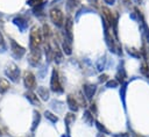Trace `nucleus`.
Listing matches in <instances>:
<instances>
[{
    "label": "nucleus",
    "instance_id": "nucleus-1",
    "mask_svg": "<svg viewBox=\"0 0 149 137\" xmlns=\"http://www.w3.org/2000/svg\"><path fill=\"white\" fill-rule=\"evenodd\" d=\"M29 38H30V49L40 48V45L43 41V35L38 27H36V26L31 27L30 33H29Z\"/></svg>",
    "mask_w": 149,
    "mask_h": 137
},
{
    "label": "nucleus",
    "instance_id": "nucleus-2",
    "mask_svg": "<svg viewBox=\"0 0 149 137\" xmlns=\"http://www.w3.org/2000/svg\"><path fill=\"white\" fill-rule=\"evenodd\" d=\"M5 73H6V75H7L12 81H14V82H17V81H19V78H20V70H19V67H17L15 64H13V63L8 64V65L6 66Z\"/></svg>",
    "mask_w": 149,
    "mask_h": 137
},
{
    "label": "nucleus",
    "instance_id": "nucleus-3",
    "mask_svg": "<svg viewBox=\"0 0 149 137\" xmlns=\"http://www.w3.org/2000/svg\"><path fill=\"white\" fill-rule=\"evenodd\" d=\"M50 19L57 27H62L64 24V15L62 10H59L58 8H52L50 10Z\"/></svg>",
    "mask_w": 149,
    "mask_h": 137
},
{
    "label": "nucleus",
    "instance_id": "nucleus-4",
    "mask_svg": "<svg viewBox=\"0 0 149 137\" xmlns=\"http://www.w3.org/2000/svg\"><path fill=\"white\" fill-rule=\"evenodd\" d=\"M50 87H51V91H52V92H57V93L63 92V87H62V84H61V81H59L58 72H57L56 70H52L51 80H50Z\"/></svg>",
    "mask_w": 149,
    "mask_h": 137
},
{
    "label": "nucleus",
    "instance_id": "nucleus-5",
    "mask_svg": "<svg viewBox=\"0 0 149 137\" xmlns=\"http://www.w3.org/2000/svg\"><path fill=\"white\" fill-rule=\"evenodd\" d=\"M23 82H24V86L29 91L36 88V79H35V75L30 71H24V73H23Z\"/></svg>",
    "mask_w": 149,
    "mask_h": 137
},
{
    "label": "nucleus",
    "instance_id": "nucleus-6",
    "mask_svg": "<svg viewBox=\"0 0 149 137\" xmlns=\"http://www.w3.org/2000/svg\"><path fill=\"white\" fill-rule=\"evenodd\" d=\"M10 50H12V53L15 58H21L26 52L24 48L21 46L20 44H17L14 39H10Z\"/></svg>",
    "mask_w": 149,
    "mask_h": 137
},
{
    "label": "nucleus",
    "instance_id": "nucleus-7",
    "mask_svg": "<svg viewBox=\"0 0 149 137\" xmlns=\"http://www.w3.org/2000/svg\"><path fill=\"white\" fill-rule=\"evenodd\" d=\"M40 59H41V50H40V48H37V49H30L28 62L33 66H36L40 63Z\"/></svg>",
    "mask_w": 149,
    "mask_h": 137
},
{
    "label": "nucleus",
    "instance_id": "nucleus-8",
    "mask_svg": "<svg viewBox=\"0 0 149 137\" xmlns=\"http://www.w3.org/2000/svg\"><path fill=\"white\" fill-rule=\"evenodd\" d=\"M72 27H73V22H72V19L71 17H68L66 21H65V24H64V30H65V36L72 42Z\"/></svg>",
    "mask_w": 149,
    "mask_h": 137
},
{
    "label": "nucleus",
    "instance_id": "nucleus-9",
    "mask_svg": "<svg viewBox=\"0 0 149 137\" xmlns=\"http://www.w3.org/2000/svg\"><path fill=\"white\" fill-rule=\"evenodd\" d=\"M66 101H68V106H69V108H70L72 111H77V110H78L79 104H78L77 99H76L73 95H68Z\"/></svg>",
    "mask_w": 149,
    "mask_h": 137
},
{
    "label": "nucleus",
    "instance_id": "nucleus-10",
    "mask_svg": "<svg viewBox=\"0 0 149 137\" xmlns=\"http://www.w3.org/2000/svg\"><path fill=\"white\" fill-rule=\"evenodd\" d=\"M83 89H84V94H85V96H86L87 99L91 100L92 96H93L94 93H95V86H94V85H90V84H87V85H84Z\"/></svg>",
    "mask_w": 149,
    "mask_h": 137
},
{
    "label": "nucleus",
    "instance_id": "nucleus-11",
    "mask_svg": "<svg viewBox=\"0 0 149 137\" xmlns=\"http://www.w3.org/2000/svg\"><path fill=\"white\" fill-rule=\"evenodd\" d=\"M62 49H63V52L65 55H71L72 53V46H71V41L65 36L64 39H63V43H62Z\"/></svg>",
    "mask_w": 149,
    "mask_h": 137
},
{
    "label": "nucleus",
    "instance_id": "nucleus-12",
    "mask_svg": "<svg viewBox=\"0 0 149 137\" xmlns=\"http://www.w3.org/2000/svg\"><path fill=\"white\" fill-rule=\"evenodd\" d=\"M26 98L30 101V103H33L34 106H40V100H38V98H37V95L35 94V93H33L31 91H28L27 93H26Z\"/></svg>",
    "mask_w": 149,
    "mask_h": 137
},
{
    "label": "nucleus",
    "instance_id": "nucleus-13",
    "mask_svg": "<svg viewBox=\"0 0 149 137\" xmlns=\"http://www.w3.org/2000/svg\"><path fill=\"white\" fill-rule=\"evenodd\" d=\"M37 94L44 101H47L49 99V91L47 89V87H38L37 88Z\"/></svg>",
    "mask_w": 149,
    "mask_h": 137
},
{
    "label": "nucleus",
    "instance_id": "nucleus-14",
    "mask_svg": "<svg viewBox=\"0 0 149 137\" xmlns=\"http://www.w3.org/2000/svg\"><path fill=\"white\" fill-rule=\"evenodd\" d=\"M9 82H8V80L7 79H5V78H0V93L1 94H3V93H6L8 89H9Z\"/></svg>",
    "mask_w": 149,
    "mask_h": 137
},
{
    "label": "nucleus",
    "instance_id": "nucleus-15",
    "mask_svg": "<svg viewBox=\"0 0 149 137\" xmlns=\"http://www.w3.org/2000/svg\"><path fill=\"white\" fill-rule=\"evenodd\" d=\"M14 23L16 26H19L21 30H26V28H27V21L23 17H16V19H14Z\"/></svg>",
    "mask_w": 149,
    "mask_h": 137
},
{
    "label": "nucleus",
    "instance_id": "nucleus-16",
    "mask_svg": "<svg viewBox=\"0 0 149 137\" xmlns=\"http://www.w3.org/2000/svg\"><path fill=\"white\" fill-rule=\"evenodd\" d=\"M79 3V0H68L66 1V9L69 12H72Z\"/></svg>",
    "mask_w": 149,
    "mask_h": 137
},
{
    "label": "nucleus",
    "instance_id": "nucleus-17",
    "mask_svg": "<svg viewBox=\"0 0 149 137\" xmlns=\"http://www.w3.org/2000/svg\"><path fill=\"white\" fill-rule=\"evenodd\" d=\"M42 35H43V37L47 39V41H49V38H50V35H51V33H50V27L48 26V24H43V29H42Z\"/></svg>",
    "mask_w": 149,
    "mask_h": 137
},
{
    "label": "nucleus",
    "instance_id": "nucleus-18",
    "mask_svg": "<svg viewBox=\"0 0 149 137\" xmlns=\"http://www.w3.org/2000/svg\"><path fill=\"white\" fill-rule=\"evenodd\" d=\"M83 118H84V121H85L87 124H92V123H93V115H92L88 110H86V111L84 113Z\"/></svg>",
    "mask_w": 149,
    "mask_h": 137
},
{
    "label": "nucleus",
    "instance_id": "nucleus-19",
    "mask_svg": "<svg viewBox=\"0 0 149 137\" xmlns=\"http://www.w3.org/2000/svg\"><path fill=\"white\" fill-rule=\"evenodd\" d=\"M40 118H41V116H40V113L35 110V111H34V120H33L31 130H35V128L37 127V124H38V122H40Z\"/></svg>",
    "mask_w": 149,
    "mask_h": 137
},
{
    "label": "nucleus",
    "instance_id": "nucleus-20",
    "mask_svg": "<svg viewBox=\"0 0 149 137\" xmlns=\"http://www.w3.org/2000/svg\"><path fill=\"white\" fill-rule=\"evenodd\" d=\"M141 73L144 77H149V66H148V64L146 62H143L142 65H141Z\"/></svg>",
    "mask_w": 149,
    "mask_h": 137
},
{
    "label": "nucleus",
    "instance_id": "nucleus-21",
    "mask_svg": "<svg viewBox=\"0 0 149 137\" xmlns=\"http://www.w3.org/2000/svg\"><path fill=\"white\" fill-rule=\"evenodd\" d=\"M44 116H45V118L50 120L51 122H57V121H58V117H57L56 115H54L51 111H49V110H47V111L44 113Z\"/></svg>",
    "mask_w": 149,
    "mask_h": 137
},
{
    "label": "nucleus",
    "instance_id": "nucleus-22",
    "mask_svg": "<svg viewBox=\"0 0 149 137\" xmlns=\"http://www.w3.org/2000/svg\"><path fill=\"white\" fill-rule=\"evenodd\" d=\"M74 118H76V116H74L72 113H69V114L65 115V124H66L68 128H69V125L71 124V122L74 121Z\"/></svg>",
    "mask_w": 149,
    "mask_h": 137
},
{
    "label": "nucleus",
    "instance_id": "nucleus-23",
    "mask_svg": "<svg viewBox=\"0 0 149 137\" xmlns=\"http://www.w3.org/2000/svg\"><path fill=\"white\" fill-rule=\"evenodd\" d=\"M125 77H126V74H125V71L121 68V70H119V72L116 73V81L118 82H123V80H125Z\"/></svg>",
    "mask_w": 149,
    "mask_h": 137
},
{
    "label": "nucleus",
    "instance_id": "nucleus-24",
    "mask_svg": "<svg viewBox=\"0 0 149 137\" xmlns=\"http://www.w3.org/2000/svg\"><path fill=\"white\" fill-rule=\"evenodd\" d=\"M106 86H107L108 88H114V87L118 86V81H116V80H108V81L106 82Z\"/></svg>",
    "mask_w": 149,
    "mask_h": 137
},
{
    "label": "nucleus",
    "instance_id": "nucleus-25",
    "mask_svg": "<svg viewBox=\"0 0 149 137\" xmlns=\"http://www.w3.org/2000/svg\"><path fill=\"white\" fill-rule=\"evenodd\" d=\"M95 124H97V127H98V129L100 130V132H102V134H108V130L102 125V124H100L99 122H95Z\"/></svg>",
    "mask_w": 149,
    "mask_h": 137
},
{
    "label": "nucleus",
    "instance_id": "nucleus-26",
    "mask_svg": "<svg viewBox=\"0 0 149 137\" xmlns=\"http://www.w3.org/2000/svg\"><path fill=\"white\" fill-rule=\"evenodd\" d=\"M5 49H6V44H5V41H3V36L0 33V51H5Z\"/></svg>",
    "mask_w": 149,
    "mask_h": 137
},
{
    "label": "nucleus",
    "instance_id": "nucleus-27",
    "mask_svg": "<svg viewBox=\"0 0 149 137\" xmlns=\"http://www.w3.org/2000/svg\"><path fill=\"white\" fill-rule=\"evenodd\" d=\"M43 0H28V5L30 6H40Z\"/></svg>",
    "mask_w": 149,
    "mask_h": 137
},
{
    "label": "nucleus",
    "instance_id": "nucleus-28",
    "mask_svg": "<svg viewBox=\"0 0 149 137\" xmlns=\"http://www.w3.org/2000/svg\"><path fill=\"white\" fill-rule=\"evenodd\" d=\"M128 52H129V55H133L134 57H140V52H137L135 49H129Z\"/></svg>",
    "mask_w": 149,
    "mask_h": 137
},
{
    "label": "nucleus",
    "instance_id": "nucleus-29",
    "mask_svg": "<svg viewBox=\"0 0 149 137\" xmlns=\"http://www.w3.org/2000/svg\"><path fill=\"white\" fill-rule=\"evenodd\" d=\"M106 80H107V75H106V74H102V75L99 77V81H100V82H104V81H106Z\"/></svg>",
    "mask_w": 149,
    "mask_h": 137
},
{
    "label": "nucleus",
    "instance_id": "nucleus-30",
    "mask_svg": "<svg viewBox=\"0 0 149 137\" xmlns=\"http://www.w3.org/2000/svg\"><path fill=\"white\" fill-rule=\"evenodd\" d=\"M88 2L91 5H93V6H97L98 5V0H88Z\"/></svg>",
    "mask_w": 149,
    "mask_h": 137
},
{
    "label": "nucleus",
    "instance_id": "nucleus-31",
    "mask_svg": "<svg viewBox=\"0 0 149 137\" xmlns=\"http://www.w3.org/2000/svg\"><path fill=\"white\" fill-rule=\"evenodd\" d=\"M114 1H115V0H105V2H106V3H108V5L114 3Z\"/></svg>",
    "mask_w": 149,
    "mask_h": 137
},
{
    "label": "nucleus",
    "instance_id": "nucleus-32",
    "mask_svg": "<svg viewBox=\"0 0 149 137\" xmlns=\"http://www.w3.org/2000/svg\"><path fill=\"white\" fill-rule=\"evenodd\" d=\"M97 137H106V136H105V135H104L102 132H99V134L97 135Z\"/></svg>",
    "mask_w": 149,
    "mask_h": 137
},
{
    "label": "nucleus",
    "instance_id": "nucleus-33",
    "mask_svg": "<svg viewBox=\"0 0 149 137\" xmlns=\"http://www.w3.org/2000/svg\"><path fill=\"white\" fill-rule=\"evenodd\" d=\"M134 1H135V2H136V3H140V2H141V1H142V0H134Z\"/></svg>",
    "mask_w": 149,
    "mask_h": 137
},
{
    "label": "nucleus",
    "instance_id": "nucleus-34",
    "mask_svg": "<svg viewBox=\"0 0 149 137\" xmlns=\"http://www.w3.org/2000/svg\"><path fill=\"white\" fill-rule=\"evenodd\" d=\"M1 136H2V132H1V130H0V137H1Z\"/></svg>",
    "mask_w": 149,
    "mask_h": 137
}]
</instances>
